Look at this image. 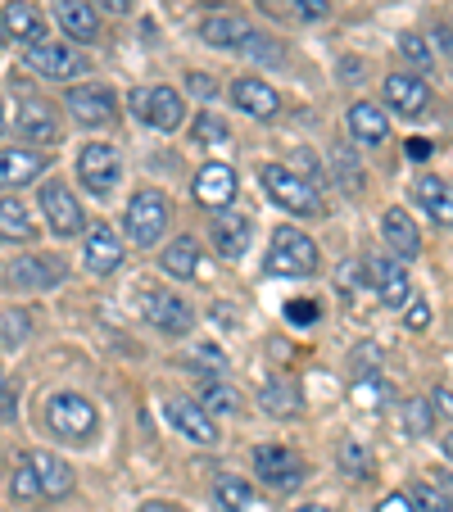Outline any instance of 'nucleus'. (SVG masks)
<instances>
[{
    "instance_id": "1",
    "label": "nucleus",
    "mask_w": 453,
    "mask_h": 512,
    "mask_svg": "<svg viewBox=\"0 0 453 512\" xmlns=\"http://www.w3.org/2000/svg\"><path fill=\"white\" fill-rule=\"evenodd\" d=\"M259 182H263V191H268V200L277 204V209L295 213V218H322L318 186H309L304 177H295L286 164H263Z\"/></svg>"
},
{
    "instance_id": "2",
    "label": "nucleus",
    "mask_w": 453,
    "mask_h": 512,
    "mask_svg": "<svg viewBox=\"0 0 453 512\" xmlns=\"http://www.w3.org/2000/svg\"><path fill=\"white\" fill-rule=\"evenodd\" d=\"M168 223H173V213H168V200L159 191H136L132 200H127V213H123V232L132 245H141V250H150V245H159V236L168 232Z\"/></svg>"
},
{
    "instance_id": "3",
    "label": "nucleus",
    "mask_w": 453,
    "mask_h": 512,
    "mask_svg": "<svg viewBox=\"0 0 453 512\" xmlns=\"http://www.w3.org/2000/svg\"><path fill=\"white\" fill-rule=\"evenodd\" d=\"M318 259H322L318 245L299 232V227H277V232H272L268 272H277V277H313Z\"/></svg>"
},
{
    "instance_id": "4",
    "label": "nucleus",
    "mask_w": 453,
    "mask_h": 512,
    "mask_svg": "<svg viewBox=\"0 0 453 512\" xmlns=\"http://www.w3.org/2000/svg\"><path fill=\"white\" fill-rule=\"evenodd\" d=\"M46 422L59 440H91L100 426L96 404L87 395H73V390H59L55 399L46 404Z\"/></svg>"
},
{
    "instance_id": "5",
    "label": "nucleus",
    "mask_w": 453,
    "mask_h": 512,
    "mask_svg": "<svg viewBox=\"0 0 453 512\" xmlns=\"http://www.w3.org/2000/svg\"><path fill=\"white\" fill-rule=\"evenodd\" d=\"M28 68L46 82H73L91 73V59L82 55L78 46H64V41H41V46H28Z\"/></svg>"
},
{
    "instance_id": "6",
    "label": "nucleus",
    "mask_w": 453,
    "mask_h": 512,
    "mask_svg": "<svg viewBox=\"0 0 453 512\" xmlns=\"http://www.w3.org/2000/svg\"><path fill=\"white\" fill-rule=\"evenodd\" d=\"M118 177H123V155H118L109 141H91L82 145L78 155V182L87 186L91 195H109L118 186Z\"/></svg>"
},
{
    "instance_id": "7",
    "label": "nucleus",
    "mask_w": 453,
    "mask_h": 512,
    "mask_svg": "<svg viewBox=\"0 0 453 512\" xmlns=\"http://www.w3.org/2000/svg\"><path fill=\"white\" fill-rule=\"evenodd\" d=\"M132 114L141 118L145 127H155V132H177L182 114H186V100H182V91H173V87L132 91Z\"/></svg>"
},
{
    "instance_id": "8",
    "label": "nucleus",
    "mask_w": 453,
    "mask_h": 512,
    "mask_svg": "<svg viewBox=\"0 0 453 512\" xmlns=\"http://www.w3.org/2000/svg\"><path fill=\"white\" fill-rule=\"evenodd\" d=\"M141 318L155 331H164V336H186V331L195 327V309L182 300V295H173V290H145Z\"/></svg>"
},
{
    "instance_id": "9",
    "label": "nucleus",
    "mask_w": 453,
    "mask_h": 512,
    "mask_svg": "<svg viewBox=\"0 0 453 512\" xmlns=\"http://www.w3.org/2000/svg\"><path fill=\"white\" fill-rule=\"evenodd\" d=\"M304 458L295 454V449L286 445H259L254 449V476H259L263 485H272V490H295V485H304Z\"/></svg>"
},
{
    "instance_id": "10",
    "label": "nucleus",
    "mask_w": 453,
    "mask_h": 512,
    "mask_svg": "<svg viewBox=\"0 0 453 512\" xmlns=\"http://www.w3.org/2000/svg\"><path fill=\"white\" fill-rule=\"evenodd\" d=\"M367 259V281L381 295L386 309H404L413 300V281H408V268L395 259V254H363Z\"/></svg>"
},
{
    "instance_id": "11",
    "label": "nucleus",
    "mask_w": 453,
    "mask_h": 512,
    "mask_svg": "<svg viewBox=\"0 0 453 512\" xmlns=\"http://www.w3.org/2000/svg\"><path fill=\"white\" fill-rule=\"evenodd\" d=\"M41 213H46V223L55 236H78L82 227H87V213H82L78 195H73V186H64V182L41 186Z\"/></svg>"
},
{
    "instance_id": "12",
    "label": "nucleus",
    "mask_w": 453,
    "mask_h": 512,
    "mask_svg": "<svg viewBox=\"0 0 453 512\" xmlns=\"http://www.w3.org/2000/svg\"><path fill=\"white\" fill-rule=\"evenodd\" d=\"M10 286H19V290H55V286H64V277H68V263L59 259V254H23V259H14L10 263Z\"/></svg>"
},
{
    "instance_id": "13",
    "label": "nucleus",
    "mask_w": 453,
    "mask_h": 512,
    "mask_svg": "<svg viewBox=\"0 0 453 512\" xmlns=\"http://www.w3.org/2000/svg\"><path fill=\"white\" fill-rule=\"evenodd\" d=\"M64 105H68V114H73V123L105 127L109 118H114V109H118V96L109 87H100V82H82V87L68 91Z\"/></svg>"
},
{
    "instance_id": "14",
    "label": "nucleus",
    "mask_w": 453,
    "mask_h": 512,
    "mask_svg": "<svg viewBox=\"0 0 453 512\" xmlns=\"http://www.w3.org/2000/svg\"><path fill=\"white\" fill-rule=\"evenodd\" d=\"M381 96H386L390 114H399V118H422L426 109H431V87H426V78H417V73H390Z\"/></svg>"
},
{
    "instance_id": "15",
    "label": "nucleus",
    "mask_w": 453,
    "mask_h": 512,
    "mask_svg": "<svg viewBox=\"0 0 453 512\" xmlns=\"http://www.w3.org/2000/svg\"><path fill=\"white\" fill-rule=\"evenodd\" d=\"M164 417L186 435V440H195V445H218V422H213L200 404H191V399H168Z\"/></svg>"
},
{
    "instance_id": "16",
    "label": "nucleus",
    "mask_w": 453,
    "mask_h": 512,
    "mask_svg": "<svg viewBox=\"0 0 453 512\" xmlns=\"http://www.w3.org/2000/svg\"><path fill=\"white\" fill-rule=\"evenodd\" d=\"M232 105L241 109V114L259 118V123H272V118L281 114V96L263 78H236L232 82Z\"/></svg>"
},
{
    "instance_id": "17",
    "label": "nucleus",
    "mask_w": 453,
    "mask_h": 512,
    "mask_svg": "<svg viewBox=\"0 0 453 512\" xmlns=\"http://www.w3.org/2000/svg\"><path fill=\"white\" fill-rule=\"evenodd\" d=\"M250 236H254V223L245 218V213H222L218 209V218L209 223V241L222 259H241V254L250 250Z\"/></svg>"
},
{
    "instance_id": "18",
    "label": "nucleus",
    "mask_w": 453,
    "mask_h": 512,
    "mask_svg": "<svg viewBox=\"0 0 453 512\" xmlns=\"http://www.w3.org/2000/svg\"><path fill=\"white\" fill-rule=\"evenodd\" d=\"M195 200H200L204 209H227V204L236 200L232 164H204L200 173H195Z\"/></svg>"
},
{
    "instance_id": "19",
    "label": "nucleus",
    "mask_w": 453,
    "mask_h": 512,
    "mask_svg": "<svg viewBox=\"0 0 453 512\" xmlns=\"http://www.w3.org/2000/svg\"><path fill=\"white\" fill-rule=\"evenodd\" d=\"M250 37H254V28L241 14H209V19L200 23V41L213 50H245Z\"/></svg>"
},
{
    "instance_id": "20",
    "label": "nucleus",
    "mask_w": 453,
    "mask_h": 512,
    "mask_svg": "<svg viewBox=\"0 0 453 512\" xmlns=\"http://www.w3.org/2000/svg\"><path fill=\"white\" fill-rule=\"evenodd\" d=\"M381 236H386L390 254H395L399 263L422 254V232H417V223L408 218L404 209H386V213H381Z\"/></svg>"
},
{
    "instance_id": "21",
    "label": "nucleus",
    "mask_w": 453,
    "mask_h": 512,
    "mask_svg": "<svg viewBox=\"0 0 453 512\" xmlns=\"http://www.w3.org/2000/svg\"><path fill=\"white\" fill-rule=\"evenodd\" d=\"M14 127H19L23 141H37V145H50V141L59 136V118H55V109H50L46 100H37V96H23Z\"/></svg>"
},
{
    "instance_id": "22",
    "label": "nucleus",
    "mask_w": 453,
    "mask_h": 512,
    "mask_svg": "<svg viewBox=\"0 0 453 512\" xmlns=\"http://www.w3.org/2000/svg\"><path fill=\"white\" fill-rule=\"evenodd\" d=\"M0 19H5V37L10 41H28V46L46 41V14H41L32 0H10Z\"/></svg>"
},
{
    "instance_id": "23",
    "label": "nucleus",
    "mask_w": 453,
    "mask_h": 512,
    "mask_svg": "<svg viewBox=\"0 0 453 512\" xmlns=\"http://www.w3.org/2000/svg\"><path fill=\"white\" fill-rule=\"evenodd\" d=\"M87 268L96 277H109V272L123 268V241H118V232L109 223H96L87 232Z\"/></svg>"
},
{
    "instance_id": "24",
    "label": "nucleus",
    "mask_w": 453,
    "mask_h": 512,
    "mask_svg": "<svg viewBox=\"0 0 453 512\" xmlns=\"http://www.w3.org/2000/svg\"><path fill=\"white\" fill-rule=\"evenodd\" d=\"M55 23L73 41H96L100 37V14L91 0H55Z\"/></svg>"
},
{
    "instance_id": "25",
    "label": "nucleus",
    "mask_w": 453,
    "mask_h": 512,
    "mask_svg": "<svg viewBox=\"0 0 453 512\" xmlns=\"http://www.w3.org/2000/svg\"><path fill=\"white\" fill-rule=\"evenodd\" d=\"M345 127H349V136H354L358 145H381V141L390 136V118H386V109H376L372 100H358V105H349Z\"/></svg>"
},
{
    "instance_id": "26",
    "label": "nucleus",
    "mask_w": 453,
    "mask_h": 512,
    "mask_svg": "<svg viewBox=\"0 0 453 512\" xmlns=\"http://www.w3.org/2000/svg\"><path fill=\"white\" fill-rule=\"evenodd\" d=\"M50 168V155H37V150H0V186H28L37 182Z\"/></svg>"
},
{
    "instance_id": "27",
    "label": "nucleus",
    "mask_w": 453,
    "mask_h": 512,
    "mask_svg": "<svg viewBox=\"0 0 453 512\" xmlns=\"http://www.w3.org/2000/svg\"><path fill=\"white\" fill-rule=\"evenodd\" d=\"M28 463L37 467L41 499H64V494H73V467H68L64 458H55V454H46V449H37V454H28Z\"/></svg>"
},
{
    "instance_id": "28",
    "label": "nucleus",
    "mask_w": 453,
    "mask_h": 512,
    "mask_svg": "<svg viewBox=\"0 0 453 512\" xmlns=\"http://www.w3.org/2000/svg\"><path fill=\"white\" fill-rule=\"evenodd\" d=\"M413 195H417V204L431 213L435 223H440V227H453V186L444 182V177H417Z\"/></svg>"
},
{
    "instance_id": "29",
    "label": "nucleus",
    "mask_w": 453,
    "mask_h": 512,
    "mask_svg": "<svg viewBox=\"0 0 453 512\" xmlns=\"http://www.w3.org/2000/svg\"><path fill=\"white\" fill-rule=\"evenodd\" d=\"M327 164H331V177L345 195H363L367 191V173H363V159L349 150V145H331L327 150Z\"/></svg>"
},
{
    "instance_id": "30",
    "label": "nucleus",
    "mask_w": 453,
    "mask_h": 512,
    "mask_svg": "<svg viewBox=\"0 0 453 512\" xmlns=\"http://www.w3.org/2000/svg\"><path fill=\"white\" fill-rule=\"evenodd\" d=\"M259 404H263V413H268V417H295V413H299V386H295L290 377L263 381Z\"/></svg>"
},
{
    "instance_id": "31",
    "label": "nucleus",
    "mask_w": 453,
    "mask_h": 512,
    "mask_svg": "<svg viewBox=\"0 0 453 512\" xmlns=\"http://www.w3.org/2000/svg\"><path fill=\"white\" fill-rule=\"evenodd\" d=\"M159 268H164L168 277L191 281L195 272H200V245H195L191 236H177V241H168V250H164V259H159Z\"/></svg>"
},
{
    "instance_id": "32",
    "label": "nucleus",
    "mask_w": 453,
    "mask_h": 512,
    "mask_svg": "<svg viewBox=\"0 0 453 512\" xmlns=\"http://www.w3.org/2000/svg\"><path fill=\"white\" fill-rule=\"evenodd\" d=\"M213 499H218L222 512H259L254 485L241 481V476H218V485H213Z\"/></svg>"
},
{
    "instance_id": "33",
    "label": "nucleus",
    "mask_w": 453,
    "mask_h": 512,
    "mask_svg": "<svg viewBox=\"0 0 453 512\" xmlns=\"http://www.w3.org/2000/svg\"><path fill=\"white\" fill-rule=\"evenodd\" d=\"M32 236H37V223H32V213L23 209L19 200H14V195H5V200H0V241H32Z\"/></svg>"
},
{
    "instance_id": "34",
    "label": "nucleus",
    "mask_w": 453,
    "mask_h": 512,
    "mask_svg": "<svg viewBox=\"0 0 453 512\" xmlns=\"http://www.w3.org/2000/svg\"><path fill=\"white\" fill-rule=\"evenodd\" d=\"M340 472L349 476V481H372V454H367L363 440H340Z\"/></svg>"
},
{
    "instance_id": "35",
    "label": "nucleus",
    "mask_w": 453,
    "mask_h": 512,
    "mask_svg": "<svg viewBox=\"0 0 453 512\" xmlns=\"http://www.w3.org/2000/svg\"><path fill=\"white\" fill-rule=\"evenodd\" d=\"M227 123H222L218 114H195V123H191V141L200 145V150H218V145H227Z\"/></svg>"
},
{
    "instance_id": "36",
    "label": "nucleus",
    "mask_w": 453,
    "mask_h": 512,
    "mask_svg": "<svg viewBox=\"0 0 453 512\" xmlns=\"http://www.w3.org/2000/svg\"><path fill=\"white\" fill-rule=\"evenodd\" d=\"M399 417H404V431L413 435V440H422V435L435 431V413L426 399H404V404H399Z\"/></svg>"
},
{
    "instance_id": "37",
    "label": "nucleus",
    "mask_w": 453,
    "mask_h": 512,
    "mask_svg": "<svg viewBox=\"0 0 453 512\" xmlns=\"http://www.w3.org/2000/svg\"><path fill=\"white\" fill-rule=\"evenodd\" d=\"M200 408H204V413H241V395H236L227 381L213 377L209 386H204V404Z\"/></svg>"
},
{
    "instance_id": "38",
    "label": "nucleus",
    "mask_w": 453,
    "mask_h": 512,
    "mask_svg": "<svg viewBox=\"0 0 453 512\" xmlns=\"http://www.w3.org/2000/svg\"><path fill=\"white\" fill-rule=\"evenodd\" d=\"M32 331V318L23 309H5L0 313V336H5V345H23Z\"/></svg>"
},
{
    "instance_id": "39",
    "label": "nucleus",
    "mask_w": 453,
    "mask_h": 512,
    "mask_svg": "<svg viewBox=\"0 0 453 512\" xmlns=\"http://www.w3.org/2000/svg\"><path fill=\"white\" fill-rule=\"evenodd\" d=\"M10 490H14V499H41V481H37V467L28 463V458H23L19 467H14V481H10Z\"/></svg>"
},
{
    "instance_id": "40",
    "label": "nucleus",
    "mask_w": 453,
    "mask_h": 512,
    "mask_svg": "<svg viewBox=\"0 0 453 512\" xmlns=\"http://www.w3.org/2000/svg\"><path fill=\"white\" fill-rule=\"evenodd\" d=\"M286 168H290V173H295V177H304V182H309V186H318L322 177H327V168L318 164V155H313V150H295Z\"/></svg>"
},
{
    "instance_id": "41",
    "label": "nucleus",
    "mask_w": 453,
    "mask_h": 512,
    "mask_svg": "<svg viewBox=\"0 0 453 512\" xmlns=\"http://www.w3.org/2000/svg\"><path fill=\"white\" fill-rule=\"evenodd\" d=\"M336 286H340V290H363V286H372V281H367V259H349V263H340Z\"/></svg>"
},
{
    "instance_id": "42",
    "label": "nucleus",
    "mask_w": 453,
    "mask_h": 512,
    "mask_svg": "<svg viewBox=\"0 0 453 512\" xmlns=\"http://www.w3.org/2000/svg\"><path fill=\"white\" fill-rule=\"evenodd\" d=\"M408 499H413V503H417V512H453V508H449V503H444V494H440V490H435V485H431V481H422V485H417V490H413V494H408Z\"/></svg>"
},
{
    "instance_id": "43",
    "label": "nucleus",
    "mask_w": 453,
    "mask_h": 512,
    "mask_svg": "<svg viewBox=\"0 0 453 512\" xmlns=\"http://www.w3.org/2000/svg\"><path fill=\"white\" fill-rule=\"evenodd\" d=\"M399 55H404L408 64H431V55H435V50L426 46V41L417 37V32H404V37H399Z\"/></svg>"
},
{
    "instance_id": "44",
    "label": "nucleus",
    "mask_w": 453,
    "mask_h": 512,
    "mask_svg": "<svg viewBox=\"0 0 453 512\" xmlns=\"http://www.w3.org/2000/svg\"><path fill=\"white\" fill-rule=\"evenodd\" d=\"M245 55H250V59H268V64H281V50L272 46L268 37H259V32H254L250 41H245Z\"/></svg>"
},
{
    "instance_id": "45",
    "label": "nucleus",
    "mask_w": 453,
    "mask_h": 512,
    "mask_svg": "<svg viewBox=\"0 0 453 512\" xmlns=\"http://www.w3.org/2000/svg\"><path fill=\"white\" fill-rule=\"evenodd\" d=\"M404 322H408V327H413V331H422L426 322H431V309H426V300H422V295H413V300L404 304Z\"/></svg>"
},
{
    "instance_id": "46",
    "label": "nucleus",
    "mask_w": 453,
    "mask_h": 512,
    "mask_svg": "<svg viewBox=\"0 0 453 512\" xmlns=\"http://www.w3.org/2000/svg\"><path fill=\"white\" fill-rule=\"evenodd\" d=\"M426 404H431L435 417H449V422H453V386H435Z\"/></svg>"
},
{
    "instance_id": "47",
    "label": "nucleus",
    "mask_w": 453,
    "mask_h": 512,
    "mask_svg": "<svg viewBox=\"0 0 453 512\" xmlns=\"http://www.w3.org/2000/svg\"><path fill=\"white\" fill-rule=\"evenodd\" d=\"M286 318L299 322V327H309V322H318V304H313V300H295L286 309Z\"/></svg>"
},
{
    "instance_id": "48",
    "label": "nucleus",
    "mask_w": 453,
    "mask_h": 512,
    "mask_svg": "<svg viewBox=\"0 0 453 512\" xmlns=\"http://www.w3.org/2000/svg\"><path fill=\"white\" fill-rule=\"evenodd\" d=\"M327 0H295V14L299 19H309V23H318V19H327Z\"/></svg>"
},
{
    "instance_id": "49",
    "label": "nucleus",
    "mask_w": 453,
    "mask_h": 512,
    "mask_svg": "<svg viewBox=\"0 0 453 512\" xmlns=\"http://www.w3.org/2000/svg\"><path fill=\"white\" fill-rule=\"evenodd\" d=\"M376 512H417V503L408 499V494H386V499H381V508Z\"/></svg>"
},
{
    "instance_id": "50",
    "label": "nucleus",
    "mask_w": 453,
    "mask_h": 512,
    "mask_svg": "<svg viewBox=\"0 0 453 512\" xmlns=\"http://www.w3.org/2000/svg\"><path fill=\"white\" fill-rule=\"evenodd\" d=\"M91 5H100V10L114 14V19H123V14L132 10V0H91Z\"/></svg>"
},
{
    "instance_id": "51",
    "label": "nucleus",
    "mask_w": 453,
    "mask_h": 512,
    "mask_svg": "<svg viewBox=\"0 0 453 512\" xmlns=\"http://www.w3.org/2000/svg\"><path fill=\"white\" fill-rule=\"evenodd\" d=\"M431 485L444 494V503L453 508V472H435V481H431Z\"/></svg>"
},
{
    "instance_id": "52",
    "label": "nucleus",
    "mask_w": 453,
    "mask_h": 512,
    "mask_svg": "<svg viewBox=\"0 0 453 512\" xmlns=\"http://www.w3.org/2000/svg\"><path fill=\"white\" fill-rule=\"evenodd\" d=\"M404 150H408V159H431V141H422V136H413Z\"/></svg>"
},
{
    "instance_id": "53",
    "label": "nucleus",
    "mask_w": 453,
    "mask_h": 512,
    "mask_svg": "<svg viewBox=\"0 0 453 512\" xmlns=\"http://www.w3.org/2000/svg\"><path fill=\"white\" fill-rule=\"evenodd\" d=\"M136 512H182L177 503H164V499H150V503H141Z\"/></svg>"
},
{
    "instance_id": "54",
    "label": "nucleus",
    "mask_w": 453,
    "mask_h": 512,
    "mask_svg": "<svg viewBox=\"0 0 453 512\" xmlns=\"http://www.w3.org/2000/svg\"><path fill=\"white\" fill-rule=\"evenodd\" d=\"M435 41H440V50L453 59V28H435Z\"/></svg>"
},
{
    "instance_id": "55",
    "label": "nucleus",
    "mask_w": 453,
    "mask_h": 512,
    "mask_svg": "<svg viewBox=\"0 0 453 512\" xmlns=\"http://www.w3.org/2000/svg\"><path fill=\"white\" fill-rule=\"evenodd\" d=\"M191 87L200 91V96H213V82H209V73H191Z\"/></svg>"
},
{
    "instance_id": "56",
    "label": "nucleus",
    "mask_w": 453,
    "mask_h": 512,
    "mask_svg": "<svg viewBox=\"0 0 453 512\" xmlns=\"http://www.w3.org/2000/svg\"><path fill=\"white\" fill-rule=\"evenodd\" d=\"M440 449H444V458H449V463H453V426H449V435H444V440H440Z\"/></svg>"
},
{
    "instance_id": "57",
    "label": "nucleus",
    "mask_w": 453,
    "mask_h": 512,
    "mask_svg": "<svg viewBox=\"0 0 453 512\" xmlns=\"http://www.w3.org/2000/svg\"><path fill=\"white\" fill-rule=\"evenodd\" d=\"M290 512H336V508H322V503H299V508H290Z\"/></svg>"
},
{
    "instance_id": "58",
    "label": "nucleus",
    "mask_w": 453,
    "mask_h": 512,
    "mask_svg": "<svg viewBox=\"0 0 453 512\" xmlns=\"http://www.w3.org/2000/svg\"><path fill=\"white\" fill-rule=\"evenodd\" d=\"M5 127H10V118H5V96H0V132H5Z\"/></svg>"
},
{
    "instance_id": "59",
    "label": "nucleus",
    "mask_w": 453,
    "mask_h": 512,
    "mask_svg": "<svg viewBox=\"0 0 453 512\" xmlns=\"http://www.w3.org/2000/svg\"><path fill=\"white\" fill-rule=\"evenodd\" d=\"M5 41H10V37H5V19H0V46H5Z\"/></svg>"
},
{
    "instance_id": "60",
    "label": "nucleus",
    "mask_w": 453,
    "mask_h": 512,
    "mask_svg": "<svg viewBox=\"0 0 453 512\" xmlns=\"http://www.w3.org/2000/svg\"><path fill=\"white\" fill-rule=\"evenodd\" d=\"M0 390H5V377H0Z\"/></svg>"
}]
</instances>
